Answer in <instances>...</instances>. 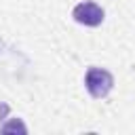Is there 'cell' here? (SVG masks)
<instances>
[{
  "label": "cell",
  "instance_id": "1",
  "mask_svg": "<svg viewBox=\"0 0 135 135\" xmlns=\"http://www.w3.org/2000/svg\"><path fill=\"white\" fill-rule=\"evenodd\" d=\"M84 86H86V91H89L95 99H101V97H105V95L112 91L114 78H112V74H110L108 70H103V68H91V70L86 72V76H84Z\"/></svg>",
  "mask_w": 135,
  "mask_h": 135
},
{
  "label": "cell",
  "instance_id": "2",
  "mask_svg": "<svg viewBox=\"0 0 135 135\" xmlns=\"http://www.w3.org/2000/svg\"><path fill=\"white\" fill-rule=\"evenodd\" d=\"M74 19L82 25H89V27H97L101 21H103V8L97 6L95 2H80L76 8H74Z\"/></svg>",
  "mask_w": 135,
  "mask_h": 135
}]
</instances>
